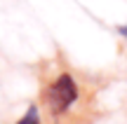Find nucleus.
I'll list each match as a JSON object with an SVG mask.
<instances>
[{"label":"nucleus","instance_id":"obj_3","mask_svg":"<svg viewBox=\"0 0 127 124\" xmlns=\"http://www.w3.org/2000/svg\"><path fill=\"white\" fill-rule=\"evenodd\" d=\"M118 35H123L127 40V23H123V26H118Z\"/></svg>","mask_w":127,"mask_h":124},{"label":"nucleus","instance_id":"obj_2","mask_svg":"<svg viewBox=\"0 0 127 124\" xmlns=\"http://www.w3.org/2000/svg\"><path fill=\"white\" fill-rule=\"evenodd\" d=\"M17 124H42V115H40V103H31L26 108L21 117L17 120Z\"/></svg>","mask_w":127,"mask_h":124},{"label":"nucleus","instance_id":"obj_1","mask_svg":"<svg viewBox=\"0 0 127 124\" xmlns=\"http://www.w3.org/2000/svg\"><path fill=\"white\" fill-rule=\"evenodd\" d=\"M80 84L78 80L73 77L68 70H59L50 82L42 87V96H40V103L42 108L47 110V115L52 120H59V117L68 115L71 108L80 101Z\"/></svg>","mask_w":127,"mask_h":124}]
</instances>
